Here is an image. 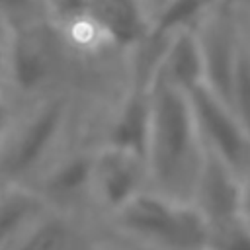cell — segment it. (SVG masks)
<instances>
[{
    "label": "cell",
    "instance_id": "6da1fadb",
    "mask_svg": "<svg viewBox=\"0 0 250 250\" xmlns=\"http://www.w3.org/2000/svg\"><path fill=\"white\" fill-rule=\"evenodd\" d=\"M150 102L152 119L146 148L150 189L189 201L205 154L189 94L154 78Z\"/></svg>",
    "mask_w": 250,
    "mask_h": 250
},
{
    "label": "cell",
    "instance_id": "7a4b0ae2",
    "mask_svg": "<svg viewBox=\"0 0 250 250\" xmlns=\"http://www.w3.org/2000/svg\"><path fill=\"white\" fill-rule=\"evenodd\" d=\"M76 90H57L27 102L0 150V188L31 186L80 129Z\"/></svg>",
    "mask_w": 250,
    "mask_h": 250
},
{
    "label": "cell",
    "instance_id": "3957f363",
    "mask_svg": "<svg viewBox=\"0 0 250 250\" xmlns=\"http://www.w3.org/2000/svg\"><path fill=\"white\" fill-rule=\"evenodd\" d=\"M102 227L117 238L150 250H205L209 236V223L191 201L150 188L102 221Z\"/></svg>",
    "mask_w": 250,
    "mask_h": 250
},
{
    "label": "cell",
    "instance_id": "277c9868",
    "mask_svg": "<svg viewBox=\"0 0 250 250\" xmlns=\"http://www.w3.org/2000/svg\"><path fill=\"white\" fill-rule=\"evenodd\" d=\"M96 148L98 145L80 127L70 143L51 160L29 188L39 193L49 209L96 217L92 207Z\"/></svg>",
    "mask_w": 250,
    "mask_h": 250
},
{
    "label": "cell",
    "instance_id": "5b68a950",
    "mask_svg": "<svg viewBox=\"0 0 250 250\" xmlns=\"http://www.w3.org/2000/svg\"><path fill=\"white\" fill-rule=\"evenodd\" d=\"M150 188V172L143 154L98 145L92 176V207L100 221L109 219Z\"/></svg>",
    "mask_w": 250,
    "mask_h": 250
},
{
    "label": "cell",
    "instance_id": "8992f818",
    "mask_svg": "<svg viewBox=\"0 0 250 250\" xmlns=\"http://www.w3.org/2000/svg\"><path fill=\"white\" fill-rule=\"evenodd\" d=\"M189 100L203 148L244 176L250 166V133L232 107L205 86L189 92Z\"/></svg>",
    "mask_w": 250,
    "mask_h": 250
},
{
    "label": "cell",
    "instance_id": "52a82bcc",
    "mask_svg": "<svg viewBox=\"0 0 250 250\" xmlns=\"http://www.w3.org/2000/svg\"><path fill=\"white\" fill-rule=\"evenodd\" d=\"M150 119V84H139L131 80L104 113L98 125V145L117 146L146 158Z\"/></svg>",
    "mask_w": 250,
    "mask_h": 250
},
{
    "label": "cell",
    "instance_id": "ba28073f",
    "mask_svg": "<svg viewBox=\"0 0 250 250\" xmlns=\"http://www.w3.org/2000/svg\"><path fill=\"white\" fill-rule=\"evenodd\" d=\"M102 232L96 217L47 209L10 250H94Z\"/></svg>",
    "mask_w": 250,
    "mask_h": 250
},
{
    "label": "cell",
    "instance_id": "9c48e42d",
    "mask_svg": "<svg viewBox=\"0 0 250 250\" xmlns=\"http://www.w3.org/2000/svg\"><path fill=\"white\" fill-rule=\"evenodd\" d=\"M189 201L209 227L234 219L242 215V176L205 150Z\"/></svg>",
    "mask_w": 250,
    "mask_h": 250
},
{
    "label": "cell",
    "instance_id": "30bf717a",
    "mask_svg": "<svg viewBox=\"0 0 250 250\" xmlns=\"http://www.w3.org/2000/svg\"><path fill=\"white\" fill-rule=\"evenodd\" d=\"M47 203L29 186L0 188V250H10L18 238L47 211Z\"/></svg>",
    "mask_w": 250,
    "mask_h": 250
},
{
    "label": "cell",
    "instance_id": "8fae6325",
    "mask_svg": "<svg viewBox=\"0 0 250 250\" xmlns=\"http://www.w3.org/2000/svg\"><path fill=\"white\" fill-rule=\"evenodd\" d=\"M229 105L250 133V45L244 39L229 92Z\"/></svg>",
    "mask_w": 250,
    "mask_h": 250
},
{
    "label": "cell",
    "instance_id": "7c38bea8",
    "mask_svg": "<svg viewBox=\"0 0 250 250\" xmlns=\"http://www.w3.org/2000/svg\"><path fill=\"white\" fill-rule=\"evenodd\" d=\"M205 250H250V221L244 215L209 227Z\"/></svg>",
    "mask_w": 250,
    "mask_h": 250
},
{
    "label": "cell",
    "instance_id": "4fadbf2b",
    "mask_svg": "<svg viewBox=\"0 0 250 250\" xmlns=\"http://www.w3.org/2000/svg\"><path fill=\"white\" fill-rule=\"evenodd\" d=\"M242 215L250 221V166L242 176Z\"/></svg>",
    "mask_w": 250,
    "mask_h": 250
},
{
    "label": "cell",
    "instance_id": "5bb4252c",
    "mask_svg": "<svg viewBox=\"0 0 250 250\" xmlns=\"http://www.w3.org/2000/svg\"><path fill=\"white\" fill-rule=\"evenodd\" d=\"M6 41H8V31L0 29V74H2V66H4V55H6Z\"/></svg>",
    "mask_w": 250,
    "mask_h": 250
},
{
    "label": "cell",
    "instance_id": "9a60e30c",
    "mask_svg": "<svg viewBox=\"0 0 250 250\" xmlns=\"http://www.w3.org/2000/svg\"><path fill=\"white\" fill-rule=\"evenodd\" d=\"M0 78H2V74H0Z\"/></svg>",
    "mask_w": 250,
    "mask_h": 250
}]
</instances>
